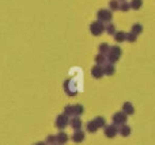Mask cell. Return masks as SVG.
I'll return each instance as SVG.
<instances>
[{
  "label": "cell",
  "instance_id": "obj_21",
  "mask_svg": "<svg viewBox=\"0 0 155 145\" xmlns=\"http://www.w3.org/2000/svg\"><path fill=\"white\" fill-rule=\"evenodd\" d=\"M94 122L97 124V126L98 128H105V125H106L104 117H95V118H94Z\"/></svg>",
  "mask_w": 155,
  "mask_h": 145
},
{
  "label": "cell",
  "instance_id": "obj_4",
  "mask_svg": "<svg viewBox=\"0 0 155 145\" xmlns=\"http://www.w3.org/2000/svg\"><path fill=\"white\" fill-rule=\"evenodd\" d=\"M127 119H128V115H127L124 111H118V113H116L114 115H113V124L120 126V125L127 124Z\"/></svg>",
  "mask_w": 155,
  "mask_h": 145
},
{
  "label": "cell",
  "instance_id": "obj_15",
  "mask_svg": "<svg viewBox=\"0 0 155 145\" xmlns=\"http://www.w3.org/2000/svg\"><path fill=\"white\" fill-rule=\"evenodd\" d=\"M114 39H116V42H124V41H127V33L116 31L114 33Z\"/></svg>",
  "mask_w": 155,
  "mask_h": 145
},
{
  "label": "cell",
  "instance_id": "obj_11",
  "mask_svg": "<svg viewBox=\"0 0 155 145\" xmlns=\"http://www.w3.org/2000/svg\"><path fill=\"white\" fill-rule=\"evenodd\" d=\"M70 125H71V128H72L74 130H78V129H80L82 128V119L79 118V117H76V115H74V118L70 121Z\"/></svg>",
  "mask_w": 155,
  "mask_h": 145
},
{
  "label": "cell",
  "instance_id": "obj_5",
  "mask_svg": "<svg viewBox=\"0 0 155 145\" xmlns=\"http://www.w3.org/2000/svg\"><path fill=\"white\" fill-rule=\"evenodd\" d=\"M68 124H70V119H68L67 114H60V115L56 118V128H59L60 130L65 129Z\"/></svg>",
  "mask_w": 155,
  "mask_h": 145
},
{
  "label": "cell",
  "instance_id": "obj_28",
  "mask_svg": "<svg viewBox=\"0 0 155 145\" xmlns=\"http://www.w3.org/2000/svg\"><path fill=\"white\" fill-rule=\"evenodd\" d=\"M64 114H67L68 117H70V115H74V107H72V106H65Z\"/></svg>",
  "mask_w": 155,
  "mask_h": 145
},
{
  "label": "cell",
  "instance_id": "obj_31",
  "mask_svg": "<svg viewBox=\"0 0 155 145\" xmlns=\"http://www.w3.org/2000/svg\"><path fill=\"white\" fill-rule=\"evenodd\" d=\"M54 145H56V144H54ZM57 145H59V144H57Z\"/></svg>",
  "mask_w": 155,
  "mask_h": 145
},
{
  "label": "cell",
  "instance_id": "obj_25",
  "mask_svg": "<svg viewBox=\"0 0 155 145\" xmlns=\"http://www.w3.org/2000/svg\"><path fill=\"white\" fill-rule=\"evenodd\" d=\"M129 8H131V4H129V3H127L125 0L120 3V10L123 11V12H127V11H128Z\"/></svg>",
  "mask_w": 155,
  "mask_h": 145
},
{
  "label": "cell",
  "instance_id": "obj_14",
  "mask_svg": "<svg viewBox=\"0 0 155 145\" xmlns=\"http://www.w3.org/2000/svg\"><path fill=\"white\" fill-rule=\"evenodd\" d=\"M64 88H65V92H67L70 96H74V95H76V92H78V90L76 88H72L71 87V83H70V80L68 81H65V84H64Z\"/></svg>",
  "mask_w": 155,
  "mask_h": 145
},
{
  "label": "cell",
  "instance_id": "obj_1",
  "mask_svg": "<svg viewBox=\"0 0 155 145\" xmlns=\"http://www.w3.org/2000/svg\"><path fill=\"white\" fill-rule=\"evenodd\" d=\"M121 57V49L118 46H112L107 52V62H112V64H116V62L120 60Z\"/></svg>",
  "mask_w": 155,
  "mask_h": 145
},
{
  "label": "cell",
  "instance_id": "obj_23",
  "mask_svg": "<svg viewBox=\"0 0 155 145\" xmlns=\"http://www.w3.org/2000/svg\"><path fill=\"white\" fill-rule=\"evenodd\" d=\"M132 33H134V34H136V35H139L140 33L143 31V26L142 24H139V23H136V24H134V26H132V30H131Z\"/></svg>",
  "mask_w": 155,
  "mask_h": 145
},
{
  "label": "cell",
  "instance_id": "obj_30",
  "mask_svg": "<svg viewBox=\"0 0 155 145\" xmlns=\"http://www.w3.org/2000/svg\"><path fill=\"white\" fill-rule=\"evenodd\" d=\"M121 2H124V0H121Z\"/></svg>",
  "mask_w": 155,
  "mask_h": 145
},
{
  "label": "cell",
  "instance_id": "obj_18",
  "mask_svg": "<svg viewBox=\"0 0 155 145\" xmlns=\"http://www.w3.org/2000/svg\"><path fill=\"white\" fill-rule=\"evenodd\" d=\"M106 61H107V58L105 57V54H102V53H99L98 56L95 57V62L98 65H105L106 64Z\"/></svg>",
  "mask_w": 155,
  "mask_h": 145
},
{
  "label": "cell",
  "instance_id": "obj_19",
  "mask_svg": "<svg viewBox=\"0 0 155 145\" xmlns=\"http://www.w3.org/2000/svg\"><path fill=\"white\" fill-rule=\"evenodd\" d=\"M72 107H74V115H76V117L82 115L83 111H84V109H83L82 105H74Z\"/></svg>",
  "mask_w": 155,
  "mask_h": 145
},
{
  "label": "cell",
  "instance_id": "obj_17",
  "mask_svg": "<svg viewBox=\"0 0 155 145\" xmlns=\"http://www.w3.org/2000/svg\"><path fill=\"white\" fill-rule=\"evenodd\" d=\"M109 10L110 11L120 10V0H110L109 2Z\"/></svg>",
  "mask_w": 155,
  "mask_h": 145
},
{
  "label": "cell",
  "instance_id": "obj_9",
  "mask_svg": "<svg viewBox=\"0 0 155 145\" xmlns=\"http://www.w3.org/2000/svg\"><path fill=\"white\" fill-rule=\"evenodd\" d=\"M104 67V73L106 76H112V75H114V72H116V69H114V64H112V62H106L105 65H102Z\"/></svg>",
  "mask_w": 155,
  "mask_h": 145
},
{
  "label": "cell",
  "instance_id": "obj_8",
  "mask_svg": "<svg viewBox=\"0 0 155 145\" xmlns=\"http://www.w3.org/2000/svg\"><path fill=\"white\" fill-rule=\"evenodd\" d=\"M83 140H84V133H83L80 129L75 130V133L72 134V141L74 143L80 144V143H83Z\"/></svg>",
  "mask_w": 155,
  "mask_h": 145
},
{
  "label": "cell",
  "instance_id": "obj_29",
  "mask_svg": "<svg viewBox=\"0 0 155 145\" xmlns=\"http://www.w3.org/2000/svg\"><path fill=\"white\" fill-rule=\"evenodd\" d=\"M35 145H46L45 143H38V144H35Z\"/></svg>",
  "mask_w": 155,
  "mask_h": 145
},
{
  "label": "cell",
  "instance_id": "obj_26",
  "mask_svg": "<svg viewBox=\"0 0 155 145\" xmlns=\"http://www.w3.org/2000/svg\"><path fill=\"white\" fill-rule=\"evenodd\" d=\"M136 39H137V35L136 34H134V33H127V41L128 42H136Z\"/></svg>",
  "mask_w": 155,
  "mask_h": 145
},
{
  "label": "cell",
  "instance_id": "obj_2",
  "mask_svg": "<svg viewBox=\"0 0 155 145\" xmlns=\"http://www.w3.org/2000/svg\"><path fill=\"white\" fill-rule=\"evenodd\" d=\"M90 31L93 35H95V37H98V35H101L102 33L105 31V26L104 23H102L101 20H97V22H93V23L90 24Z\"/></svg>",
  "mask_w": 155,
  "mask_h": 145
},
{
  "label": "cell",
  "instance_id": "obj_6",
  "mask_svg": "<svg viewBox=\"0 0 155 145\" xmlns=\"http://www.w3.org/2000/svg\"><path fill=\"white\" fill-rule=\"evenodd\" d=\"M118 133V128L117 125H107V126H105V136L109 138H114L116 136H117Z\"/></svg>",
  "mask_w": 155,
  "mask_h": 145
},
{
  "label": "cell",
  "instance_id": "obj_7",
  "mask_svg": "<svg viewBox=\"0 0 155 145\" xmlns=\"http://www.w3.org/2000/svg\"><path fill=\"white\" fill-rule=\"evenodd\" d=\"M91 75H93L94 79H101L102 76L105 75L104 73V67L97 64L95 67H93V69H91Z\"/></svg>",
  "mask_w": 155,
  "mask_h": 145
},
{
  "label": "cell",
  "instance_id": "obj_20",
  "mask_svg": "<svg viewBox=\"0 0 155 145\" xmlns=\"http://www.w3.org/2000/svg\"><path fill=\"white\" fill-rule=\"evenodd\" d=\"M129 4H131L132 10H139V8H142V5H143V0H132Z\"/></svg>",
  "mask_w": 155,
  "mask_h": 145
},
{
  "label": "cell",
  "instance_id": "obj_3",
  "mask_svg": "<svg viewBox=\"0 0 155 145\" xmlns=\"http://www.w3.org/2000/svg\"><path fill=\"white\" fill-rule=\"evenodd\" d=\"M97 18L98 20H101L102 23H106V22H110L113 18V14L110 10H99L97 12Z\"/></svg>",
  "mask_w": 155,
  "mask_h": 145
},
{
  "label": "cell",
  "instance_id": "obj_12",
  "mask_svg": "<svg viewBox=\"0 0 155 145\" xmlns=\"http://www.w3.org/2000/svg\"><path fill=\"white\" fill-rule=\"evenodd\" d=\"M56 140H57V144H59V145H64V144H67V143H68V136H67V133L60 132L59 134L56 136Z\"/></svg>",
  "mask_w": 155,
  "mask_h": 145
},
{
  "label": "cell",
  "instance_id": "obj_24",
  "mask_svg": "<svg viewBox=\"0 0 155 145\" xmlns=\"http://www.w3.org/2000/svg\"><path fill=\"white\" fill-rule=\"evenodd\" d=\"M105 31H106L107 34L114 35V33H116V27H114V24H112V23L106 24V26H105Z\"/></svg>",
  "mask_w": 155,
  "mask_h": 145
},
{
  "label": "cell",
  "instance_id": "obj_22",
  "mask_svg": "<svg viewBox=\"0 0 155 145\" xmlns=\"http://www.w3.org/2000/svg\"><path fill=\"white\" fill-rule=\"evenodd\" d=\"M109 49H110V46L107 45L106 42H104V43H101V45H99L98 50H99V53H102V54H107V52H109Z\"/></svg>",
  "mask_w": 155,
  "mask_h": 145
},
{
  "label": "cell",
  "instance_id": "obj_16",
  "mask_svg": "<svg viewBox=\"0 0 155 145\" xmlns=\"http://www.w3.org/2000/svg\"><path fill=\"white\" fill-rule=\"evenodd\" d=\"M98 129H99V128L97 126V124L94 122V119H93V121H90L87 125H86V130H87L88 133H95Z\"/></svg>",
  "mask_w": 155,
  "mask_h": 145
},
{
  "label": "cell",
  "instance_id": "obj_27",
  "mask_svg": "<svg viewBox=\"0 0 155 145\" xmlns=\"http://www.w3.org/2000/svg\"><path fill=\"white\" fill-rule=\"evenodd\" d=\"M45 144L46 145H54V144H57L56 136H49V137L45 140Z\"/></svg>",
  "mask_w": 155,
  "mask_h": 145
},
{
  "label": "cell",
  "instance_id": "obj_10",
  "mask_svg": "<svg viewBox=\"0 0 155 145\" xmlns=\"http://www.w3.org/2000/svg\"><path fill=\"white\" fill-rule=\"evenodd\" d=\"M131 132H132V129H131V126H128V125H120V128H118V133H120L123 137H128L129 134H131Z\"/></svg>",
  "mask_w": 155,
  "mask_h": 145
},
{
  "label": "cell",
  "instance_id": "obj_13",
  "mask_svg": "<svg viewBox=\"0 0 155 145\" xmlns=\"http://www.w3.org/2000/svg\"><path fill=\"white\" fill-rule=\"evenodd\" d=\"M123 111L127 114V115H132V114L135 113V109H134V106H132V103H129V102H125L123 105Z\"/></svg>",
  "mask_w": 155,
  "mask_h": 145
}]
</instances>
